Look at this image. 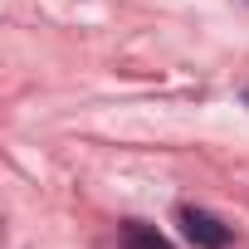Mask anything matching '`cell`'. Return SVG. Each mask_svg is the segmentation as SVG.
<instances>
[{
  "mask_svg": "<svg viewBox=\"0 0 249 249\" xmlns=\"http://www.w3.org/2000/svg\"><path fill=\"white\" fill-rule=\"evenodd\" d=\"M181 230H186V239H191L196 249H230V244H234V230H230L220 215L200 210V205H186V210H181Z\"/></svg>",
  "mask_w": 249,
  "mask_h": 249,
  "instance_id": "cell-1",
  "label": "cell"
},
{
  "mask_svg": "<svg viewBox=\"0 0 249 249\" xmlns=\"http://www.w3.org/2000/svg\"><path fill=\"white\" fill-rule=\"evenodd\" d=\"M117 249H171V239L157 230V225H142V220H127L117 234Z\"/></svg>",
  "mask_w": 249,
  "mask_h": 249,
  "instance_id": "cell-2",
  "label": "cell"
},
{
  "mask_svg": "<svg viewBox=\"0 0 249 249\" xmlns=\"http://www.w3.org/2000/svg\"><path fill=\"white\" fill-rule=\"evenodd\" d=\"M244 107H249V83H244Z\"/></svg>",
  "mask_w": 249,
  "mask_h": 249,
  "instance_id": "cell-3",
  "label": "cell"
},
{
  "mask_svg": "<svg viewBox=\"0 0 249 249\" xmlns=\"http://www.w3.org/2000/svg\"><path fill=\"white\" fill-rule=\"evenodd\" d=\"M244 5H249V0H244Z\"/></svg>",
  "mask_w": 249,
  "mask_h": 249,
  "instance_id": "cell-4",
  "label": "cell"
}]
</instances>
